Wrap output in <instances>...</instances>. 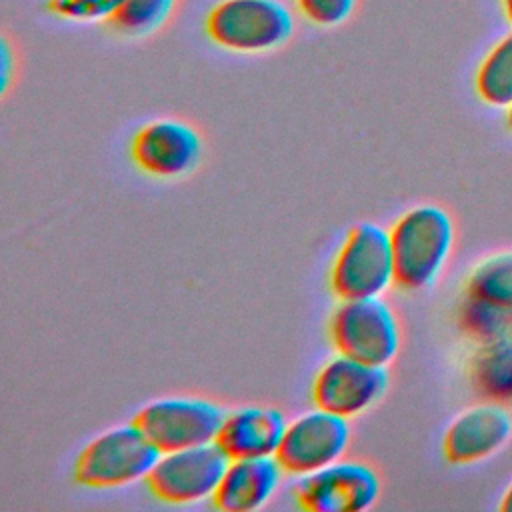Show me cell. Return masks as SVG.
<instances>
[{
  "label": "cell",
  "instance_id": "obj_4",
  "mask_svg": "<svg viewBox=\"0 0 512 512\" xmlns=\"http://www.w3.org/2000/svg\"><path fill=\"white\" fill-rule=\"evenodd\" d=\"M328 340L338 354L390 366L402 346L396 310L382 298L338 300L328 316Z\"/></svg>",
  "mask_w": 512,
  "mask_h": 512
},
{
  "label": "cell",
  "instance_id": "obj_24",
  "mask_svg": "<svg viewBox=\"0 0 512 512\" xmlns=\"http://www.w3.org/2000/svg\"><path fill=\"white\" fill-rule=\"evenodd\" d=\"M504 122H506V128L512 132V104L504 110Z\"/></svg>",
  "mask_w": 512,
  "mask_h": 512
},
{
  "label": "cell",
  "instance_id": "obj_2",
  "mask_svg": "<svg viewBox=\"0 0 512 512\" xmlns=\"http://www.w3.org/2000/svg\"><path fill=\"white\" fill-rule=\"evenodd\" d=\"M206 38L232 54H266L296 32L294 10L284 0H216L202 22Z\"/></svg>",
  "mask_w": 512,
  "mask_h": 512
},
{
  "label": "cell",
  "instance_id": "obj_18",
  "mask_svg": "<svg viewBox=\"0 0 512 512\" xmlns=\"http://www.w3.org/2000/svg\"><path fill=\"white\" fill-rule=\"evenodd\" d=\"M180 0H122L108 26L124 38H146L162 30L174 16Z\"/></svg>",
  "mask_w": 512,
  "mask_h": 512
},
{
  "label": "cell",
  "instance_id": "obj_5",
  "mask_svg": "<svg viewBox=\"0 0 512 512\" xmlns=\"http://www.w3.org/2000/svg\"><path fill=\"white\" fill-rule=\"evenodd\" d=\"M394 284V256L388 228L376 222L354 224L338 246L328 286L338 300L376 298Z\"/></svg>",
  "mask_w": 512,
  "mask_h": 512
},
{
  "label": "cell",
  "instance_id": "obj_7",
  "mask_svg": "<svg viewBox=\"0 0 512 512\" xmlns=\"http://www.w3.org/2000/svg\"><path fill=\"white\" fill-rule=\"evenodd\" d=\"M226 466L228 456L216 442L160 452L144 484L158 502L190 506L212 500Z\"/></svg>",
  "mask_w": 512,
  "mask_h": 512
},
{
  "label": "cell",
  "instance_id": "obj_23",
  "mask_svg": "<svg viewBox=\"0 0 512 512\" xmlns=\"http://www.w3.org/2000/svg\"><path fill=\"white\" fill-rule=\"evenodd\" d=\"M500 10H502V16L504 20L510 24L512 28V0H500Z\"/></svg>",
  "mask_w": 512,
  "mask_h": 512
},
{
  "label": "cell",
  "instance_id": "obj_17",
  "mask_svg": "<svg viewBox=\"0 0 512 512\" xmlns=\"http://www.w3.org/2000/svg\"><path fill=\"white\" fill-rule=\"evenodd\" d=\"M462 294L512 310V248L480 258L468 270Z\"/></svg>",
  "mask_w": 512,
  "mask_h": 512
},
{
  "label": "cell",
  "instance_id": "obj_11",
  "mask_svg": "<svg viewBox=\"0 0 512 512\" xmlns=\"http://www.w3.org/2000/svg\"><path fill=\"white\" fill-rule=\"evenodd\" d=\"M128 150L140 172L150 178L176 180L200 166L204 138L186 120L154 118L134 132Z\"/></svg>",
  "mask_w": 512,
  "mask_h": 512
},
{
  "label": "cell",
  "instance_id": "obj_20",
  "mask_svg": "<svg viewBox=\"0 0 512 512\" xmlns=\"http://www.w3.org/2000/svg\"><path fill=\"white\" fill-rule=\"evenodd\" d=\"M296 12L316 28H338L358 10L360 0H292Z\"/></svg>",
  "mask_w": 512,
  "mask_h": 512
},
{
  "label": "cell",
  "instance_id": "obj_19",
  "mask_svg": "<svg viewBox=\"0 0 512 512\" xmlns=\"http://www.w3.org/2000/svg\"><path fill=\"white\" fill-rule=\"evenodd\" d=\"M122 0H46V10L66 22H106L118 12Z\"/></svg>",
  "mask_w": 512,
  "mask_h": 512
},
{
  "label": "cell",
  "instance_id": "obj_3",
  "mask_svg": "<svg viewBox=\"0 0 512 512\" xmlns=\"http://www.w3.org/2000/svg\"><path fill=\"white\" fill-rule=\"evenodd\" d=\"M158 456L160 450L132 420L88 440L74 460L72 476L90 490L124 488L146 480Z\"/></svg>",
  "mask_w": 512,
  "mask_h": 512
},
{
  "label": "cell",
  "instance_id": "obj_8",
  "mask_svg": "<svg viewBox=\"0 0 512 512\" xmlns=\"http://www.w3.org/2000/svg\"><path fill=\"white\" fill-rule=\"evenodd\" d=\"M350 440L352 428L348 418L314 406L286 424L276 460L288 476H308L342 460Z\"/></svg>",
  "mask_w": 512,
  "mask_h": 512
},
{
  "label": "cell",
  "instance_id": "obj_9",
  "mask_svg": "<svg viewBox=\"0 0 512 512\" xmlns=\"http://www.w3.org/2000/svg\"><path fill=\"white\" fill-rule=\"evenodd\" d=\"M382 492L378 470L364 460L342 458L318 472L296 478L292 498L306 512H362Z\"/></svg>",
  "mask_w": 512,
  "mask_h": 512
},
{
  "label": "cell",
  "instance_id": "obj_14",
  "mask_svg": "<svg viewBox=\"0 0 512 512\" xmlns=\"http://www.w3.org/2000/svg\"><path fill=\"white\" fill-rule=\"evenodd\" d=\"M284 474L276 456L228 460L212 506L220 512L260 510L276 496Z\"/></svg>",
  "mask_w": 512,
  "mask_h": 512
},
{
  "label": "cell",
  "instance_id": "obj_15",
  "mask_svg": "<svg viewBox=\"0 0 512 512\" xmlns=\"http://www.w3.org/2000/svg\"><path fill=\"white\" fill-rule=\"evenodd\" d=\"M468 380L482 400L512 402V336L478 342L468 358Z\"/></svg>",
  "mask_w": 512,
  "mask_h": 512
},
{
  "label": "cell",
  "instance_id": "obj_16",
  "mask_svg": "<svg viewBox=\"0 0 512 512\" xmlns=\"http://www.w3.org/2000/svg\"><path fill=\"white\" fill-rule=\"evenodd\" d=\"M478 100L506 110L512 104V30L500 36L482 56L472 78Z\"/></svg>",
  "mask_w": 512,
  "mask_h": 512
},
{
  "label": "cell",
  "instance_id": "obj_21",
  "mask_svg": "<svg viewBox=\"0 0 512 512\" xmlns=\"http://www.w3.org/2000/svg\"><path fill=\"white\" fill-rule=\"evenodd\" d=\"M16 76V52L10 38L4 34L0 40V90L8 94Z\"/></svg>",
  "mask_w": 512,
  "mask_h": 512
},
{
  "label": "cell",
  "instance_id": "obj_12",
  "mask_svg": "<svg viewBox=\"0 0 512 512\" xmlns=\"http://www.w3.org/2000/svg\"><path fill=\"white\" fill-rule=\"evenodd\" d=\"M512 440L508 404L482 400L458 412L442 436V456L454 466L484 462L502 452Z\"/></svg>",
  "mask_w": 512,
  "mask_h": 512
},
{
  "label": "cell",
  "instance_id": "obj_22",
  "mask_svg": "<svg viewBox=\"0 0 512 512\" xmlns=\"http://www.w3.org/2000/svg\"><path fill=\"white\" fill-rule=\"evenodd\" d=\"M498 508L504 510V512H512V482H510L508 488L502 492V498H500Z\"/></svg>",
  "mask_w": 512,
  "mask_h": 512
},
{
  "label": "cell",
  "instance_id": "obj_6",
  "mask_svg": "<svg viewBox=\"0 0 512 512\" xmlns=\"http://www.w3.org/2000/svg\"><path fill=\"white\" fill-rule=\"evenodd\" d=\"M226 410L202 396H164L144 404L136 414V426L160 452L182 450L216 442Z\"/></svg>",
  "mask_w": 512,
  "mask_h": 512
},
{
  "label": "cell",
  "instance_id": "obj_10",
  "mask_svg": "<svg viewBox=\"0 0 512 512\" xmlns=\"http://www.w3.org/2000/svg\"><path fill=\"white\" fill-rule=\"evenodd\" d=\"M388 386V366L366 364L336 352L316 370L310 398L316 408L352 420L374 408Z\"/></svg>",
  "mask_w": 512,
  "mask_h": 512
},
{
  "label": "cell",
  "instance_id": "obj_13",
  "mask_svg": "<svg viewBox=\"0 0 512 512\" xmlns=\"http://www.w3.org/2000/svg\"><path fill=\"white\" fill-rule=\"evenodd\" d=\"M286 424L284 412L274 406H240L226 412L216 444L228 460L276 456Z\"/></svg>",
  "mask_w": 512,
  "mask_h": 512
},
{
  "label": "cell",
  "instance_id": "obj_1",
  "mask_svg": "<svg viewBox=\"0 0 512 512\" xmlns=\"http://www.w3.org/2000/svg\"><path fill=\"white\" fill-rule=\"evenodd\" d=\"M394 256V286L424 292L442 278L456 244L452 214L432 202L404 210L388 228Z\"/></svg>",
  "mask_w": 512,
  "mask_h": 512
}]
</instances>
